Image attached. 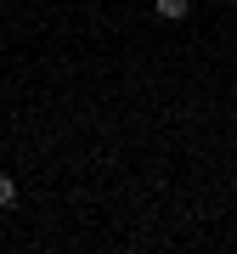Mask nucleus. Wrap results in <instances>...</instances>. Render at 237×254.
<instances>
[{
    "instance_id": "nucleus-1",
    "label": "nucleus",
    "mask_w": 237,
    "mask_h": 254,
    "mask_svg": "<svg viewBox=\"0 0 237 254\" xmlns=\"http://www.w3.org/2000/svg\"><path fill=\"white\" fill-rule=\"evenodd\" d=\"M153 11H158L164 23H181L186 11H192V0H153Z\"/></svg>"
},
{
    "instance_id": "nucleus-2",
    "label": "nucleus",
    "mask_w": 237,
    "mask_h": 254,
    "mask_svg": "<svg viewBox=\"0 0 237 254\" xmlns=\"http://www.w3.org/2000/svg\"><path fill=\"white\" fill-rule=\"evenodd\" d=\"M11 198H17V187H11V181H6V175H0V209H6Z\"/></svg>"
}]
</instances>
